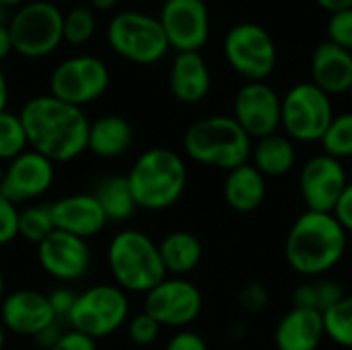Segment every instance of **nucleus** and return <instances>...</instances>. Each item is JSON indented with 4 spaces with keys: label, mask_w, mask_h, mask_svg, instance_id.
I'll list each match as a JSON object with an SVG mask.
<instances>
[{
    "label": "nucleus",
    "mask_w": 352,
    "mask_h": 350,
    "mask_svg": "<svg viewBox=\"0 0 352 350\" xmlns=\"http://www.w3.org/2000/svg\"><path fill=\"white\" fill-rule=\"evenodd\" d=\"M19 118L31 151L52 163H70L87 151L91 122L80 107L68 105L47 93L29 99L21 107Z\"/></svg>",
    "instance_id": "f257e3e1"
},
{
    "label": "nucleus",
    "mask_w": 352,
    "mask_h": 350,
    "mask_svg": "<svg viewBox=\"0 0 352 350\" xmlns=\"http://www.w3.org/2000/svg\"><path fill=\"white\" fill-rule=\"evenodd\" d=\"M346 245L349 233L332 212L305 210L289 229L285 258L297 274L318 278L344 258Z\"/></svg>",
    "instance_id": "f03ea898"
},
{
    "label": "nucleus",
    "mask_w": 352,
    "mask_h": 350,
    "mask_svg": "<svg viewBox=\"0 0 352 350\" xmlns=\"http://www.w3.org/2000/svg\"><path fill=\"white\" fill-rule=\"evenodd\" d=\"M134 202L144 210H165L179 202L188 186V167L171 149L144 151L126 175Z\"/></svg>",
    "instance_id": "7ed1b4c3"
},
{
    "label": "nucleus",
    "mask_w": 352,
    "mask_h": 350,
    "mask_svg": "<svg viewBox=\"0 0 352 350\" xmlns=\"http://www.w3.org/2000/svg\"><path fill=\"white\" fill-rule=\"evenodd\" d=\"M252 146V138L233 116L202 118L184 134V151L192 161L223 171L250 163Z\"/></svg>",
    "instance_id": "20e7f679"
},
{
    "label": "nucleus",
    "mask_w": 352,
    "mask_h": 350,
    "mask_svg": "<svg viewBox=\"0 0 352 350\" xmlns=\"http://www.w3.org/2000/svg\"><path fill=\"white\" fill-rule=\"evenodd\" d=\"M107 268L116 285L126 293L146 295L167 278L159 243L138 229H124L111 237L107 245Z\"/></svg>",
    "instance_id": "39448f33"
},
{
    "label": "nucleus",
    "mask_w": 352,
    "mask_h": 350,
    "mask_svg": "<svg viewBox=\"0 0 352 350\" xmlns=\"http://www.w3.org/2000/svg\"><path fill=\"white\" fill-rule=\"evenodd\" d=\"M12 52L23 58H45L64 43V12L52 0H29L10 17Z\"/></svg>",
    "instance_id": "423d86ee"
},
{
    "label": "nucleus",
    "mask_w": 352,
    "mask_h": 350,
    "mask_svg": "<svg viewBox=\"0 0 352 350\" xmlns=\"http://www.w3.org/2000/svg\"><path fill=\"white\" fill-rule=\"evenodd\" d=\"M105 37L111 52L140 66L157 64L169 52V41L159 19L140 10H122L113 14Z\"/></svg>",
    "instance_id": "0eeeda50"
},
{
    "label": "nucleus",
    "mask_w": 352,
    "mask_h": 350,
    "mask_svg": "<svg viewBox=\"0 0 352 350\" xmlns=\"http://www.w3.org/2000/svg\"><path fill=\"white\" fill-rule=\"evenodd\" d=\"M130 318V299L118 285H95L76 295L68 326L93 340L118 332Z\"/></svg>",
    "instance_id": "6e6552de"
},
{
    "label": "nucleus",
    "mask_w": 352,
    "mask_h": 350,
    "mask_svg": "<svg viewBox=\"0 0 352 350\" xmlns=\"http://www.w3.org/2000/svg\"><path fill=\"white\" fill-rule=\"evenodd\" d=\"M223 54L229 66L245 83L266 80L278 62V50L266 27L245 21L233 25L223 41Z\"/></svg>",
    "instance_id": "1a4fd4ad"
},
{
    "label": "nucleus",
    "mask_w": 352,
    "mask_h": 350,
    "mask_svg": "<svg viewBox=\"0 0 352 350\" xmlns=\"http://www.w3.org/2000/svg\"><path fill=\"white\" fill-rule=\"evenodd\" d=\"M334 120L330 95L311 80L297 83L287 91L280 103V128L297 142H320Z\"/></svg>",
    "instance_id": "9d476101"
},
{
    "label": "nucleus",
    "mask_w": 352,
    "mask_h": 350,
    "mask_svg": "<svg viewBox=\"0 0 352 350\" xmlns=\"http://www.w3.org/2000/svg\"><path fill=\"white\" fill-rule=\"evenodd\" d=\"M107 89L109 68L91 54L66 58L50 74V95L80 109L101 99Z\"/></svg>",
    "instance_id": "9b49d317"
},
{
    "label": "nucleus",
    "mask_w": 352,
    "mask_h": 350,
    "mask_svg": "<svg viewBox=\"0 0 352 350\" xmlns=\"http://www.w3.org/2000/svg\"><path fill=\"white\" fill-rule=\"evenodd\" d=\"M202 303V293L194 283L173 276L144 295V314L157 320L161 328H186L198 320Z\"/></svg>",
    "instance_id": "f8f14e48"
},
{
    "label": "nucleus",
    "mask_w": 352,
    "mask_h": 350,
    "mask_svg": "<svg viewBox=\"0 0 352 350\" xmlns=\"http://www.w3.org/2000/svg\"><path fill=\"white\" fill-rule=\"evenodd\" d=\"M169 47L179 52H200L210 37V12L206 0H165L159 12Z\"/></svg>",
    "instance_id": "ddd939ff"
},
{
    "label": "nucleus",
    "mask_w": 352,
    "mask_h": 350,
    "mask_svg": "<svg viewBox=\"0 0 352 350\" xmlns=\"http://www.w3.org/2000/svg\"><path fill=\"white\" fill-rule=\"evenodd\" d=\"M283 97L266 83H245L233 99V118L254 140L276 134L280 128Z\"/></svg>",
    "instance_id": "4468645a"
},
{
    "label": "nucleus",
    "mask_w": 352,
    "mask_h": 350,
    "mask_svg": "<svg viewBox=\"0 0 352 350\" xmlns=\"http://www.w3.org/2000/svg\"><path fill=\"white\" fill-rule=\"evenodd\" d=\"M349 184L342 161L322 153L311 157L299 175V190L307 210L334 212L344 188Z\"/></svg>",
    "instance_id": "2eb2a0df"
},
{
    "label": "nucleus",
    "mask_w": 352,
    "mask_h": 350,
    "mask_svg": "<svg viewBox=\"0 0 352 350\" xmlns=\"http://www.w3.org/2000/svg\"><path fill=\"white\" fill-rule=\"evenodd\" d=\"M54 165L56 163H52L43 155L35 151H25L4 167L0 192L16 206L41 198L54 184Z\"/></svg>",
    "instance_id": "dca6fc26"
},
{
    "label": "nucleus",
    "mask_w": 352,
    "mask_h": 350,
    "mask_svg": "<svg viewBox=\"0 0 352 350\" xmlns=\"http://www.w3.org/2000/svg\"><path fill=\"white\" fill-rule=\"evenodd\" d=\"M37 262L52 278L70 283L87 274L91 266V250L87 239L56 229L37 245Z\"/></svg>",
    "instance_id": "f3484780"
},
{
    "label": "nucleus",
    "mask_w": 352,
    "mask_h": 350,
    "mask_svg": "<svg viewBox=\"0 0 352 350\" xmlns=\"http://www.w3.org/2000/svg\"><path fill=\"white\" fill-rule=\"evenodd\" d=\"M0 322L6 332L35 338L47 326L60 322L47 301V295L33 289H19L4 297L0 305Z\"/></svg>",
    "instance_id": "a211bd4d"
},
{
    "label": "nucleus",
    "mask_w": 352,
    "mask_h": 350,
    "mask_svg": "<svg viewBox=\"0 0 352 350\" xmlns=\"http://www.w3.org/2000/svg\"><path fill=\"white\" fill-rule=\"evenodd\" d=\"M50 208L54 227L80 239L99 235L107 225V219L93 194H70L50 204Z\"/></svg>",
    "instance_id": "6ab92c4d"
},
{
    "label": "nucleus",
    "mask_w": 352,
    "mask_h": 350,
    "mask_svg": "<svg viewBox=\"0 0 352 350\" xmlns=\"http://www.w3.org/2000/svg\"><path fill=\"white\" fill-rule=\"evenodd\" d=\"M210 68L200 52H179L173 58L169 70V89L179 103H200L210 93Z\"/></svg>",
    "instance_id": "aec40b11"
},
{
    "label": "nucleus",
    "mask_w": 352,
    "mask_h": 350,
    "mask_svg": "<svg viewBox=\"0 0 352 350\" xmlns=\"http://www.w3.org/2000/svg\"><path fill=\"white\" fill-rule=\"evenodd\" d=\"M311 83L330 97L351 93L352 52L330 43L328 39L318 43L311 56Z\"/></svg>",
    "instance_id": "412c9836"
},
{
    "label": "nucleus",
    "mask_w": 352,
    "mask_h": 350,
    "mask_svg": "<svg viewBox=\"0 0 352 350\" xmlns=\"http://www.w3.org/2000/svg\"><path fill=\"white\" fill-rule=\"evenodd\" d=\"M324 336V314L293 307L280 318L274 330V344L278 350H318Z\"/></svg>",
    "instance_id": "4be33fe9"
},
{
    "label": "nucleus",
    "mask_w": 352,
    "mask_h": 350,
    "mask_svg": "<svg viewBox=\"0 0 352 350\" xmlns=\"http://www.w3.org/2000/svg\"><path fill=\"white\" fill-rule=\"evenodd\" d=\"M223 196L229 208L235 212L248 215L258 210L266 198V177L252 165L243 163L227 171L223 184Z\"/></svg>",
    "instance_id": "5701e85b"
},
{
    "label": "nucleus",
    "mask_w": 352,
    "mask_h": 350,
    "mask_svg": "<svg viewBox=\"0 0 352 350\" xmlns=\"http://www.w3.org/2000/svg\"><path fill=\"white\" fill-rule=\"evenodd\" d=\"M134 144L132 124L116 113L103 116L89 126L87 151L101 159H116L130 151Z\"/></svg>",
    "instance_id": "b1692460"
},
{
    "label": "nucleus",
    "mask_w": 352,
    "mask_h": 350,
    "mask_svg": "<svg viewBox=\"0 0 352 350\" xmlns=\"http://www.w3.org/2000/svg\"><path fill=\"white\" fill-rule=\"evenodd\" d=\"M252 165L264 175V177H283L287 175L297 161L295 144L285 134H270L264 138H258L252 146Z\"/></svg>",
    "instance_id": "393cba45"
},
{
    "label": "nucleus",
    "mask_w": 352,
    "mask_h": 350,
    "mask_svg": "<svg viewBox=\"0 0 352 350\" xmlns=\"http://www.w3.org/2000/svg\"><path fill=\"white\" fill-rule=\"evenodd\" d=\"M159 254L167 274L184 276L198 268L202 260V243L190 231H171L159 243Z\"/></svg>",
    "instance_id": "a878e982"
},
{
    "label": "nucleus",
    "mask_w": 352,
    "mask_h": 350,
    "mask_svg": "<svg viewBox=\"0 0 352 350\" xmlns=\"http://www.w3.org/2000/svg\"><path fill=\"white\" fill-rule=\"evenodd\" d=\"M93 196L97 198L107 223H124L136 212V202L126 175H109L103 177Z\"/></svg>",
    "instance_id": "bb28decb"
},
{
    "label": "nucleus",
    "mask_w": 352,
    "mask_h": 350,
    "mask_svg": "<svg viewBox=\"0 0 352 350\" xmlns=\"http://www.w3.org/2000/svg\"><path fill=\"white\" fill-rule=\"evenodd\" d=\"M54 219L50 204H31L19 212V237L39 245L50 233H54Z\"/></svg>",
    "instance_id": "cd10ccee"
},
{
    "label": "nucleus",
    "mask_w": 352,
    "mask_h": 350,
    "mask_svg": "<svg viewBox=\"0 0 352 350\" xmlns=\"http://www.w3.org/2000/svg\"><path fill=\"white\" fill-rule=\"evenodd\" d=\"M27 134L19 113L0 111V161L10 163L27 151Z\"/></svg>",
    "instance_id": "c85d7f7f"
},
{
    "label": "nucleus",
    "mask_w": 352,
    "mask_h": 350,
    "mask_svg": "<svg viewBox=\"0 0 352 350\" xmlns=\"http://www.w3.org/2000/svg\"><path fill=\"white\" fill-rule=\"evenodd\" d=\"M326 336L342 349H352V293L324 314Z\"/></svg>",
    "instance_id": "c756f323"
},
{
    "label": "nucleus",
    "mask_w": 352,
    "mask_h": 350,
    "mask_svg": "<svg viewBox=\"0 0 352 350\" xmlns=\"http://www.w3.org/2000/svg\"><path fill=\"white\" fill-rule=\"evenodd\" d=\"M97 29L95 10L89 4H76L64 14V41L70 45H85Z\"/></svg>",
    "instance_id": "7c9ffc66"
},
{
    "label": "nucleus",
    "mask_w": 352,
    "mask_h": 350,
    "mask_svg": "<svg viewBox=\"0 0 352 350\" xmlns=\"http://www.w3.org/2000/svg\"><path fill=\"white\" fill-rule=\"evenodd\" d=\"M320 142L324 146V153L338 161L352 157V111L334 116Z\"/></svg>",
    "instance_id": "2f4dec72"
},
{
    "label": "nucleus",
    "mask_w": 352,
    "mask_h": 350,
    "mask_svg": "<svg viewBox=\"0 0 352 350\" xmlns=\"http://www.w3.org/2000/svg\"><path fill=\"white\" fill-rule=\"evenodd\" d=\"M126 332L132 344L136 347H151L157 342L159 334H161V324L157 320H153L148 314H138L134 318H130L126 322Z\"/></svg>",
    "instance_id": "473e14b6"
},
{
    "label": "nucleus",
    "mask_w": 352,
    "mask_h": 350,
    "mask_svg": "<svg viewBox=\"0 0 352 350\" xmlns=\"http://www.w3.org/2000/svg\"><path fill=\"white\" fill-rule=\"evenodd\" d=\"M328 41L352 52V8L330 14L328 19Z\"/></svg>",
    "instance_id": "72a5a7b5"
},
{
    "label": "nucleus",
    "mask_w": 352,
    "mask_h": 350,
    "mask_svg": "<svg viewBox=\"0 0 352 350\" xmlns=\"http://www.w3.org/2000/svg\"><path fill=\"white\" fill-rule=\"evenodd\" d=\"M19 208L0 192V245H8L19 237Z\"/></svg>",
    "instance_id": "f704fd0d"
},
{
    "label": "nucleus",
    "mask_w": 352,
    "mask_h": 350,
    "mask_svg": "<svg viewBox=\"0 0 352 350\" xmlns=\"http://www.w3.org/2000/svg\"><path fill=\"white\" fill-rule=\"evenodd\" d=\"M316 293H318V311L326 314L334 305H338L344 299V289L338 281L332 278H322L316 283Z\"/></svg>",
    "instance_id": "c9c22d12"
},
{
    "label": "nucleus",
    "mask_w": 352,
    "mask_h": 350,
    "mask_svg": "<svg viewBox=\"0 0 352 350\" xmlns=\"http://www.w3.org/2000/svg\"><path fill=\"white\" fill-rule=\"evenodd\" d=\"M237 303L248 314H260L268 305V291L260 283H250L239 291Z\"/></svg>",
    "instance_id": "e433bc0d"
},
{
    "label": "nucleus",
    "mask_w": 352,
    "mask_h": 350,
    "mask_svg": "<svg viewBox=\"0 0 352 350\" xmlns=\"http://www.w3.org/2000/svg\"><path fill=\"white\" fill-rule=\"evenodd\" d=\"M76 295L72 289H66V287H60V289H54L50 295H47V301H50V307L54 311V316L58 320H68L74 303H76Z\"/></svg>",
    "instance_id": "4c0bfd02"
},
{
    "label": "nucleus",
    "mask_w": 352,
    "mask_h": 350,
    "mask_svg": "<svg viewBox=\"0 0 352 350\" xmlns=\"http://www.w3.org/2000/svg\"><path fill=\"white\" fill-rule=\"evenodd\" d=\"M165 350H208V344L200 334L190 332V330H182L169 338Z\"/></svg>",
    "instance_id": "58836bf2"
},
{
    "label": "nucleus",
    "mask_w": 352,
    "mask_h": 350,
    "mask_svg": "<svg viewBox=\"0 0 352 350\" xmlns=\"http://www.w3.org/2000/svg\"><path fill=\"white\" fill-rule=\"evenodd\" d=\"M50 350H97V340L85 336L80 332L68 330Z\"/></svg>",
    "instance_id": "ea45409f"
},
{
    "label": "nucleus",
    "mask_w": 352,
    "mask_h": 350,
    "mask_svg": "<svg viewBox=\"0 0 352 350\" xmlns=\"http://www.w3.org/2000/svg\"><path fill=\"white\" fill-rule=\"evenodd\" d=\"M332 215L344 227L346 233H352V182L346 184V188H344V192H342V196H340V200H338Z\"/></svg>",
    "instance_id": "a19ab883"
},
{
    "label": "nucleus",
    "mask_w": 352,
    "mask_h": 350,
    "mask_svg": "<svg viewBox=\"0 0 352 350\" xmlns=\"http://www.w3.org/2000/svg\"><path fill=\"white\" fill-rule=\"evenodd\" d=\"M293 307L299 309H316L318 311V293L316 283H303L293 293Z\"/></svg>",
    "instance_id": "79ce46f5"
},
{
    "label": "nucleus",
    "mask_w": 352,
    "mask_h": 350,
    "mask_svg": "<svg viewBox=\"0 0 352 350\" xmlns=\"http://www.w3.org/2000/svg\"><path fill=\"white\" fill-rule=\"evenodd\" d=\"M62 334H64V330L60 328V324L56 322V324H52V326H47L45 330H41L33 340L37 342V347L43 350H50L60 338H62Z\"/></svg>",
    "instance_id": "37998d69"
},
{
    "label": "nucleus",
    "mask_w": 352,
    "mask_h": 350,
    "mask_svg": "<svg viewBox=\"0 0 352 350\" xmlns=\"http://www.w3.org/2000/svg\"><path fill=\"white\" fill-rule=\"evenodd\" d=\"M316 4H318L322 10H328L330 14L352 8V0H316Z\"/></svg>",
    "instance_id": "c03bdc74"
},
{
    "label": "nucleus",
    "mask_w": 352,
    "mask_h": 350,
    "mask_svg": "<svg viewBox=\"0 0 352 350\" xmlns=\"http://www.w3.org/2000/svg\"><path fill=\"white\" fill-rule=\"evenodd\" d=\"M12 52V39L8 33V25H0V62H4Z\"/></svg>",
    "instance_id": "a18cd8bd"
},
{
    "label": "nucleus",
    "mask_w": 352,
    "mask_h": 350,
    "mask_svg": "<svg viewBox=\"0 0 352 350\" xmlns=\"http://www.w3.org/2000/svg\"><path fill=\"white\" fill-rule=\"evenodd\" d=\"M118 2L120 0H89V6L97 12H109V10H113L116 6H118Z\"/></svg>",
    "instance_id": "49530a36"
},
{
    "label": "nucleus",
    "mask_w": 352,
    "mask_h": 350,
    "mask_svg": "<svg viewBox=\"0 0 352 350\" xmlns=\"http://www.w3.org/2000/svg\"><path fill=\"white\" fill-rule=\"evenodd\" d=\"M6 105H8V83L0 68V111H6Z\"/></svg>",
    "instance_id": "de8ad7c7"
},
{
    "label": "nucleus",
    "mask_w": 352,
    "mask_h": 350,
    "mask_svg": "<svg viewBox=\"0 0 352 350\" xmlns=\"http://www.w3.org/2000/svg\"><path fill=\"white\" fill-rule=\"evenodd\" d=\"M25 2H29V0H0V4H2L4 8H19V6H23Z\"/></svg>",
    "instance_id": "09e8293b"
},
{
    "label": "nucleus",
    "mask_w": 352,
    "mask_h": 350,
    "mask_svg": "<svg viewBox=\"0 0 352 350\" xmlns=\"http://www.w3.org/2000/svg\"><path fill=\"white\" fill-rule=\"evenodd\" d=\"M4 344H6V328L0 322V350H4Z\"/></svg>",
    "instance_id": "8fccbe9b"
},
{
    "label": "nucleus",
    "mask_w": 352,
    "mask_h": 350,
    "mask_svg": "<svg viewBox=\"0 0 352 350\" xmlns=\"http://www.w3.org/2000/svg\"><path fill=\"white\" fill-rule=\"evenodd\" d=\"M4 274L0 272V305H2V301H4Z\"/></svg>",
    "instance_id": "3c124183"
},
{
    "label": "nucleus",
    "mask_w": 352,
    "mask_h": 350,
    "mask_svg": "<svg viewBox=\"0 0 352 350\" xmlns=\"http://www.w3.org/2000/svg\"><path fill=\"white\" fill-rule=\"evenodd\" d=\"M0 25H6V8L0 4Z\"/></svg>",
    "instance_id": "603ef678"
},
{
    "label": "nucleus",
    "mask_w": 352,
    "mask_h": 350,
    "mask_svg": "<svg viewBox=\"0 0 352 350\" xmlns=\"http://www.w3.org/2000/svg\"><path fill=\"white\" fill-rule=\"evenodd\" d=\"M351 97H352V87H351Z\"/></svg>",
    "instance_id": "864d4df0"
}]
</instances>
